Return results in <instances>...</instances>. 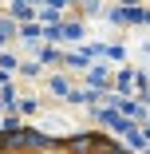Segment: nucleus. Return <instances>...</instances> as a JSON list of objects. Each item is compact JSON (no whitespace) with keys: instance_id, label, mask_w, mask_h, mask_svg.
I'll return each instance as SVG.
<instances>
[{"instance_id":"f257e3e1","label":"nucleus","mask_w":150,"mask_h":154,"mask_svg":"<svg viewBox=\"0 0 150 154\" xmlns=\"http://www.w3.org/2000/svg\"><path fill=\"white\" fill-rule=\"evenodd\" d=\"M12 16H16V20H32L36 12H32V8H28V4H12Z\"/></svg>"}]
</instances>
